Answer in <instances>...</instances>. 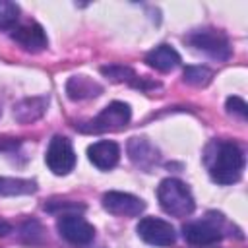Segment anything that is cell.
I'll return each instance as SVG.
<instances>
[{
  "mask_svg": "<svg viewBox=\"0 0 248 248\" xmlns=\"http://www.w3.org/2000/svg\"><path fill=\"white\" fill-rule=\"evenodd\" d=\"M207 170L217 184H234L244 170V153L234 141H213L205 155Z\"/></svg>",
  "mask_w": 248,
  "mask_h": 248,
  "instance_id": "1",
  "label": "cell"
},
{
  "mask_svg": "<svg viewBox=\"0 0 248 248\" xmlns=\"http://www.w3.org/2000/svg\"><path fill=\"white\" fill-rule=\"evenodd\" d=\"M157 200L165 213L174 217H186L194 211L196 203L190 188L178 178H165L157 188Z\"/></svg>",
  "mask_w": 248,
  "mask_h": 248,
  "instance_id": "2",
  "label": "cell"
},
{
  "mask_svg": "<svg viewBox=\"0 0 248 248\" xmlns=\"http://www.w3.org/2000/svg\"><path fill=\"white\" fill-rule=\"evenodd\" d=\"M219 223H223L221 215L207 213V217L184 225L182 229L184 240L192 246H213L223 238V229Z\"/></svg>",
  "mask_w": 248,
  "mask_h": 248,
  "instance_id": "3",
  "label": "cell"
},
{
  "mask_svg": "<svg viewBox=\"0 0 248 248\" xmlns=\"http://www.w3.org/2000/svg\"><path fill=\"white\" fill-rule=\"evenodd\" d=\"M132 118V110L126 103L114 101L110 105H107L93 120L85 122L79 126V130L83 132H114V130H122Z\"/></svg>",
  "mask_w": 248,
  "mask_h": 248,
  "instance_id": "4",
  "label": "cell"
},
{
  "mask_svg": "<svg viewBox=\"0 0 248 248\" xmlns=\"http://www.w3.org/2000/svg\"><path fill=\"white\" fill-rule=\"evenodd\" d=\"M186 41L196 48L205 52L215 60H227L231 56V45L223 31L217 29H198L186 37Z\"/></svg>",
  "mask_w": 248,
  "mask_h": 248,
  "instance_id": "5",
  "label": "cell"
},
{
  "mask_svg": "<svg viewBox=\"0 0 248 248\" xmlns=\"http://www.w3.org/2000/svg\"><path fill=\"white\" fill-rule=\"evenodd\" d=\"M56 229H58L60 236L74 246H87L95 238L93 225L87 223L79 213L60 215V219L56 221Z\"/></svg>",
  "mask_w": 248,
  "mask_h": 248,
  "instance_id": "6",
  "label": "cell"
},
{
  "mask_svg": "<svg viewBox=\"0 0 248 248\" xmlns=\"http://www.w3.org/2000/svg\"><path fill=\"white\" fill-rule=\"evenodd\" d=\"M45 161H46V167L54 174H58V176L68 174L76 165V153H74L70 140L64 136H54L48 143Z\"/></svg>",
  "mask_w": 248,
  "mask_h": 248,
  "instance_id": "7",
  "label": "cell"
},
{
  "mask_svg": "<svg viewBox=\"0 0 248 248\" xmlns=\"http://www.w3.org/2000/svg\"><path fill=\"white\" fill-rule=\"evenodd\" d=\"M136 231L141 240H145L147 244H153V246H170L176 240L174 227L157 217H143L138 223Z\"/></svg>",
  "mask_w": 248,
  "mask_h": 248,
  "instance_id": "8",
  "label": "cell"
},
{
  "mask_svg": "<svg viewBox=\"0 0 248 248\" xmlns=\"http://www.w3.org/2000/svg\"><path fill=\"white\" fill-rule=\"evenodd\" d=\"M103 207L120 217H138L145 209V202L126 192H107L103 196Z\"/></svg>",
  "mask_w": 248,
  "mask_h": 248,
  "instance_id": "9",
  "label": "cell"
},
{
  "mask_svg": "<svg viewBox=\"0 0 248 248\" xmlns=\"http://www.w3.org/2000/svg\"><path fill=\"white\" fill-rule=\"evenodd\" d=\"M87 157L97 169L108 170V169L116 167V163L120 159V147H118V143H114L110 140H101L87 147Z\"/></svg>",
  "mask_w": 248,
  "mask_h": 248,
  "instance_id": "10",
  "label": "cell"
},
{
  "mask_svg": "<svg viewBox=\"0 0 248 248\" xmlns=\"http://www.w3.org/2000/svg\"><path fill=\"white\" fill-rule=\"evenodd\" d=\"M12 39L16 43H19L25 50H31V52H39V50L46 48V45H48L46 33L39 23H25V25L16 27L12 33Z\"/></svg>",
  "mask_w": 248,
  "mask_h": 248,
  "instance_id": "11",
  "label": "cell"
},
{
  "mask_svg": "<svg viewBox=\"0 0 248 248\" xmlns=\"http://www.w3.org/2000/svg\"><path fill=\"white\" fill-rule=\"evenodd\" d=\"M128 155L130 159L141 167V169H151L157 161H159V155H157V149L155 145H151L145 138H132L128 141Z\"/></svg>",
  "mask_w": 248,
  "mask_h": 248,
  "instance_id": "12",
  "label": "cell"
},
{
  "mask_svg": "<svg viewBox=\"0 0 248 248\" xmlns=\"http://www.w3.org/2000/svg\"><path fill=\"white\" fill-rule=\"evenodd\" d=\"M145 62L159 72H170L180 64V54L169 45H159L145 54Z\"/></svg>",
  "mask_w": 248,
  "mask_h": 248,
  "instance_id": "13",
  "label": "cell"
},
{
  "mask_svg": "<svg viewBox=\"0 0 248 248\" xmlns=\"http://www.w3.org/2000/svg\"><path fill=\"white\" fill-rule=\"evenodd\" d=\"M103 91V87L93 81L89 76H72L66 83V93L72 101H81V99H91L97 97Z\"/></svg>",
  "mask_w": 248,
  "mask_h": 248,
  "instance_id": "14",
  "label": "cell"
},
{
  "mask_svg": "<svg viewBox=\"0 0 248 248\" xmlns=\"http://www.w3.org/2000/svg\"><path fill=\"white\" fill-rule=\"evenodd\" d=\"M46 103L48 99L46 97H29V99H23L16 105L14 108V116L17 122L21 124H29V122H35L37 118L43 116L45 108H46Z\"/></svg>",
  "mask_w": 248,
  "mask_h": 248,
  "instance_id": "15",
  "label": "cell"
},
{
  "mask_svg": "<svg viewBox=\"0 0 248 248\" xmlns=\"http://www.w3.org/2000/svg\"><path fill=\"white\" fill-rule=\"evenodd\" d=\"M101 74H105L107 78H110L112 81H126V83H132L136 87H141V89H147V87H157V83H147L143 78H138L134 74L132 68L128 66H120V64H112V66H103L101 68Z\"/></svg>",
  "mask_w": 248,
  "mask_h": 248,
  "instance_id": "16",
  "label": "cell"
},
{
  "mask_svg": "<svg viewBox=\"0 0 248 248\" xmlns=\"http://www.w3.org/2000/svg\"><path fill=\"white\" fill-rule=\"evenodd\" d=\"M37 192V182L27 178L0 176V196H27Z\"/></svg>",
  "mask_w": 248,
  "mask_h": 248,
  "instance_id": "17",
  "label": "cell"
},
{
  "mask_svg": "<svg viewBox=\"0 0 248 248\" xmlns=\"http://www.w3.org/2000/svg\"><path fill=\"white\" fill-rule=\"evenodd\" d=\"M19 19V6L16 2L0 0V31H14Z\"/></svg>",
  "mask_w": 248,
  "mask_h": 248,
  "instance_id": "18",
  "label": "cell"
},
{
  "mask_svg": "<svg viewBox=\"0 0 248 248\" xmlns=\"http://www.w3.org/2000/svg\"><path fill=\"white\" fill-rule=\"evenodd\" d=\"M213 72L205 66H186L184 68V81L196 87H203L211 81Z\"/></svg>",
  "mask_w": 248,
  "mask_h": 248,
  "instance_id": "19",
  "label": "cell"
},
{
  "mask_svg": "<svg viewBox=\"0 0 248 248\" xmlns=\"http://www.w3.org/2000/svg\"><path fill=\"white\" fill-rule=\"evenodd\" d=\"M48 213H58V215H68V213H81L85 209L83 203L78 202H48L45 205Z\"/></svg>",
  "mask_w": 248,
  "mask_h": 248,
  "instance_id": "20",
  "label": "cell"
},
{
  "mask_svg": "<svg viewBox=\"0 0 248 248\" xmlns=\"http://www.w3.org/2000/svg\"><path fill=\"white\" fill-rule=\"evenodd\" d=\"M227 110L232 112V114H236V116H240L242 120L248 116V107H246L244 99H240V97H236V95L227 99Z\"/></svg>",
  "mask_w": 248,
  "mask_h": 248,
  "instance_id": "21",
  "label": "cell"
},
{
  "mask_svg": "<svg viewBox=\"0 0 248 248\" xmlns=\"http://www.w3.org/2000/svg\"><path fill=\"white\" fill-rule=\"evenodd\" d=\"M10 231H12V227L6 221H0V234H8Z\"/></svg>",
  "mask_w": 248,
  "mask_h": 248,
  "instance_id": "22",
  "label": "cell"
}]
</instances>
